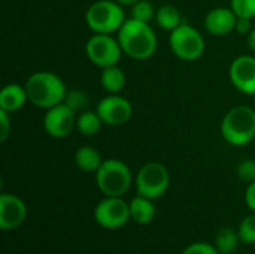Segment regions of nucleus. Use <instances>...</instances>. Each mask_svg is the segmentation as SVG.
Wrapping results in <instances>:
<instances>
[{
    "label": "nucleus",
    "mask_w": 255,
    "mask_h": 254,
    "mask_svg": "<svg viewBox=\"0 0 255 254\" xmlns=\"http://www.w3.org/2000/svg\"><path fill=\"white\" fill-rule=\"evenodd\" d=\"M10 133V118L9 112L0 109V141L4 142Z\"/></svg>",
    "instance_id": "28"
},
{
    "label": "nucleus",
    "mask_w": 255,
    "mask_h": 254,
    "mask_svg": "<svg viewBox=\"0 0 255 254\" xmlns=\"http://www.w3.org/2000/svg\"><path fill=\"white\" fill-rule=\"evenodd\" d=\"M85 22L93 33L112 34L126 22L123 4L117 0H97L85 12Z\"/></svg>",
    "instance_id": "5"
},
{
    "label": "nucleus",
    "mask_w": 255,
    "mask_h": 254,
    "mask_svg": "<svg viewBox=\"0 0 255 254\" xmlns=\"http://www.w3.org/2000/svg\"><path fill=\"white\" fill-rule=\"evenodd\" d=\"M238 175L242 181L245 183H253L255 181V160L254 159H247L239 163L238 166Z\"/></svg>",
    "instance_id": "27"
},
{
    "label": "nucleus",
    "mask_w": 255,
    "mask_h": 254,
    "mask_svg": "<svg viewBox=\"0 0 255 254\" xmlns=\"http://www.w3.org/2000/svg\"><path fill=\"white\" fill-rule=\"evenodd\" d=\"M28 102L25 85L12 82L6 84L0 91V109L12 114L19 111Z\"/></svg>",
    "instance_id": "15"
},
{
    "label": "nucleus",
    "mask_w": 255,
    "mask_h": 254,
    "mask_svg": "<svg viewBox=\"0 0 255 254\" xmlns=\"http://www.w3.org/2000/svg\"><path fill=\"white\" fill-rule=\"evenodd\" d=\"M169 45H170L172 52L179 60H184V61L199 60L203 55L205 46H206L202 33L196 27L187 22H182L173 31H170Z\"/></svg>",
    "instance_id": "7"
},
{
    "label": "nucleus",
    "mask_w": 255,
    "mask_h": 254,
    "mask_svg": "<svg viewBox=\"0 0 255 254\" xmlns=\"http://www.w3.org/2000/svg\"><path fill=\"white\" fill-rule=\"evenodd\" d=\"M27 219L25 202L13 193L0 195V229L13 231L24 225Z\"/></svg>",
    "instance_id": "13"
},
{
    "label": "nucleus",
    "mask_w": 255,
    "mask_h": 254,
    "mask_svg": "<svg viewBox=\"0 0 255 254\" xmlns=\"http://www.w3.org/2000/svg\"><path fill=\"white\" fill-rule=\"evenodd\" d=\"M245 204L251 213H255V181L250 183L245 190Z\"/></svg>",
    "instance_id": "29"
},
{
    "label": "nucleus",
    "mask_w": 255,
    "mask_h": 254,
    "mask_svg": "<svg viewBox=\"0 0 255 254\" xmlns=\"http://www.w3.org/2000/svg\"><path fill=\"white\" fill-rule=\"evenodd\" d=\"M229 76L236 90L248 96H255V57H236L230 64Z\"/></svg>",
    "instance_id": "12"
},
{
    "label": "nucleus",
    "mask_w": 255,
    "mask_h": 254,
    "mask_svg": "<svg viewBox=\"0 0 255 254\" xmlns=\"http://www.w3.org/2000/svg\"><path fill=\"white\" fill-rule=\"evenodd\" d=\"M75 163L79 171L87 174H96L103 163L102 154L94 147H81L75 153Z\"/></svg>",
    "instance_id": "17"
},
{
    "label": "nucleus",
    "mask_w": 255,
    "mask_h": 254,
    "mask_svg": "<svg viewBox=\"0 0 255 254\" xmlns=\"http://www.w3.org/2000/svg\"><path fill=\"white\" fill-rule=\"evenodd\" d=\"M238 15L232 7H214L205 16V28L212 36H226L236 30Z\"/></svg>",
    "instance_id": "14"
},
{
    "label": "nucleus",
    "mask_w": 255,
    "mask_h": 254,
    "mask_svg": "<svg viewBox=\"0 0 255 254\" xmlns=\"http://www.w3.org/2000/svg\"><path fill=\"white\" fill-rule=\"evenodd\" d=\"M155 12L157 10L154 9V4L149 0H139L131 6V18L143 22H149L151 19H154Z\"/></svg>",
    "instance_id": "22"
},
{
    "label": "nucleus",
    "mask_w": 255,
    "mask_h": 254,
    "mask_svg": "<svg viewBox=\"0 0 255 254\" xmlns=\"http://www.w3.org/2000/svg\"><path fill=\"white\" fill-rule=\"evenodd\" d=\"M103 126L102 118L99 117L97 111H84L76 117V130L82 136H94L100 132Z\"/></svg>",
    "instance_id": "20"
},
{
    "label": "nucleus",
    "mask_w": 255,
    "mask_h": 254,
    "mask_svg": "<svg viewBox=\"0 0 255 254\" xmlns=\"http://www.w3.org/2000/svg\"><path fill=\"white\" fill-rule=\"evenodd\" d=\"M242 244H255V213L248 214L239 225L238 229Z\"/></svg>",
    "instance_id": "23"
},
{
    "label": "nucleus",
    "mask_w": 255,
    "mask_h": 254,
    "mask_svg": "<svg viewBox=\"0 0 255 254\" xmlns=\"http://www.w3.org/2000/svg\"><path fill=\"white\" fill-rule=\"evenodd\" d=\"M181 254H221V253L217 250L215 244L200 241V243H193V244L187 246V247L182 250V253Z\"/></svg>",
    "instance_id": "26"
},
{
    "label": "nucleus",
    "mask_w": 255,
    "mask_h": 254,
    "mask_svg": "<svg viewBox=\"0 0 255 254\" xmlns=\"http://www.w3.org/2000/svg\"><path fill=\"white\" fill-rule=\"evenodd\" d=\"M43 130L54 139L67 138L76 129V112L64 102L46 109L43 115Z\"/></svg>",
    "instance_id": "10"
},
{
    "label": "nucleus",
    "mask_w": 255,
    "mask_h": 254,
    "mask_svg": "<svg viewBox=\"0 0 255 254\" xmlns=\"http://www.w3.org/2000/svg\"><path fill=\"white\" fill-rule=\"evenodd\" d=\"M247 45L251 51L255 52V28H253L248 34H247Z\"/></svg>",
    "instance_id": "31"
},
{
    "label": "nucleus",
    "mask_w": 255,
    "mask_h": 254,
    "mask_svg": "<svg viewBox=\"0 0 255 254\" xmlns=\"http://www.w3.org/2000/svg\"><path fill=\"white\" fill-rule=\"evenodd\" d=\"M254 102H255V97H254Z\"/></svg>",
    "instance_id": "33"
},
{
    "label": "nucleus",
    "mask_w": 255,
    "mask_h": 254,
    "mask_svg": "<svg viewBox=\"0 0 255 254\" xmlns=\"http://www.w3.org/2000/svg\"><path fill=\"white\" fill-rule=\"evenodd\" d=\"M133 174L127 163L118 159L103 160L96 172V184L99 190L109 198H123L131 187Z\"/></svg>",
    "instance_id": "4"
},
{
    "label": "nucleus",
    "mask_w": 255,
    "mask_h": 254,
    "mask_svg": "<svg viewBox=\"0 0 255 254\" xmlns=\"http://www.w3.org/2000/svg\"><path fill=\"white\" fill-rule=\"evenodd\" d=\"M155 22L160 28L166 30V31H173L178 25L182 24V18H181V12L178 7H175L173 4H163L157 9L155 12Z\"/></svg>",
    "instance_id": "19"
},
{
    "label": "nucleus",
    "mask_w": 255,
    "mask_h": 254,
    "mask_svg": "<svg viewBox=\"0 0 255 254\" xmlns=\"http://www.w3.org/2000/svg\"><path fill=\"white\" fill-rule=\"evenodd\" d=\"M241 238L238 231L232 228H223L218 231L215 237V247L221 254H232L235 253L239 247Z\"/></svg>",
    "instance_id": "21"
},
{
    "label": "nucleus",
    "mask_w": 255,
    "mask_h": 254,
    "mask_svg": "<svg viewBox=\"0 0 255 254\" xmlns=\"http://www.w3.org/2000/svg\"><path fill=\"white\" fill-rule=\"evenodd\" d=\"M28 102L40 109H49L63 103L67 94L64 81L54 72L39 70L31 73L25 81Z\"/></svg>",
    "instance_id": "2"
},
{
    "label": "nucleus",
    "mask_w": 255,
    "mask_h": 254,
    "mask_svg": "<svg viewBox=\"0 0 255 254\" xmlns=\"http://www.w3.org/2000/svg\"><path fill=\"white\" fill-rule=\"evenodd\" d=\"M96 111L103 124L112 127L128 123L133 115V106L130 100L123 97L121 94H108L99 102Z\"/></svg>",
    "instance_id": "11"
},
{
    "label": "nucleus",
    "mask_w": 255,
    "mask_h": 254,
    "mask_svg": "<svg viewBox=\"0 0 255 254\" xmlns=\"http://www.w3.org/2000/svg\"><path fill=\"white\" fill-rule=\"evenodd\" d=\"M220 132L232 147H245L255 139V109L248 105L233 106L221 120Z\"/></svg>",
    "instance_id": "3"
},
{
    "label": "nucleus",
    "mask_w": 255,
    "mask_h": 254,
    "mask_svg": "<svg viewBox=\"0 0 255 254\" xmlns=\"http://www.w3.org/2000/svg\"><path fill=\"white\" fill-rule=\"evenodd\" d=\"M117 33L123 52L133 60H148L157 51V34L149 22L128 18Z\"/></svg>",
    "instance_id": "1"
},
{
    "label": "nucleus",
    "mask_w": 255,
    "mask_h": 254,
    "mask_svg": "<svg viewBox=\"0 0 255 254\" xmlns=\"http://www.w3.org/2000/svg\"><path fill=\"white\" fill-rule=\"evenodd\" d=\"M134 184L137 195L155 201L169 190L170 174L163 163L149 162L137 171Z\"/></svg>",
    "instance_id": "6"
},
{
    "label": "nucleus",
    "mask_w": 255,
    "mask_h": 254,
    "mask_svg": "<svg viewBox=\"0 0 255 254\" xmlns=\"http://www.w3.org/2000/svg\"><path fill=\"white\" fill-rule=\"evenodd\" d=\"M130 217L136 225H149L155 217V205L152 199L136 195L130 202Z\"/></svg>",
    "instance_id": "16"
},
{
    "label": "nucleus",
    "mask_w": 255,
    "mask_h": 254,
    "mask_svg": "<svg viewBox=\"0 0 255 254\" xmlns=\"http://www.w3.org/2000/svg\"><path fill=\"white\" fill-rule=\"evenodd\" d=\"M253 30V24L250 18H239L238 16V22H236V31L241 34H248Z\"/></svg>",
    "instance_id": "30"
},
{
    "label": "nucleus",
    "mask_w": 255,
    "mask_h": 254,
    "mask_svg": "<svg viewBox=\"0 0 255 254\" xmlns=\"http://www.w3.org/2000/svg\"><path fill=\"white\" fill-rule=\"evenodd\" d=\"M100 84L108 94H120L126 87V73L118 64L105 67L100 73Z\"/></svg>",
    "instance_id": "18"
},
{
    "label": "nucleus",
    "mask_w": 255,
    "mask_h": 254,
    "mask_svg": "<svg viewBox=\"0 0 255 254\" xmlns=\"http://www.w3.org/2000/svg\"><path fill=\"white\" fill-rule=\"evenodd\" d=\"M230 7L239 18H255V0H230Z\"/></svg>",
    "instance_id": "25"
},
{
    "label": "nucleus",
    "mask_w": 255,
    "mask_h": 254,
    "mask_svg": "<svg viewBox=\"0 0 255 254\" xmlns=\"http://www.w3.org/2000/svg\"><path fill=\"white\" fill-rule=\"evenodd\" d=\"M96 223L108 231H117L124 228L130 220V204L123 198H109L105 196L94 208Z\"/></svg>",
    "instance_id": "9"
},
{
    "label": "nucleus",
    "mask_w": 255,
    "mask_h": 254,
    "mask_svg": "<svg viewBox=\"0 0 255 254\" xmlns=\"http://www.w3.org/2000/svg\"><path fill=\"white\" fill-rule=\"evenodd\" d=\"M64 103L72 108L75 112H84L88 108V97L84 91L81 90H67Z\"/></svg>",
    "instance_id": "24"
},
{
    "label": "nucleus",
    "mask_w": 255,
    "mask_h": 254,
    "mask_svg": "<svg viewBox=\"0 0 255 254\" xmlns=\"http://www.w3.org/2000/svg\"><path fill=\"white\" fill-rule=\"evenodd\" d=\"M85 54L94 66L105 69L118 64L123 49L118 37H114L112 34L94 33L85 43Z\"/></svg>",
    "instance_id": "8"
},
{
    "label": "nucleus",
    "mask_w": 255,
    "mask_h": 254,
    "mask_svg": "<svg viewBox=\"0 0 255 254\" xmlns=\"http://www.w3.org/2000/svg\"><path fill=\"white\" fill-rule=\"evenodd\" d=\"M120 4H123V6H133L134 3H137L139 0H117Z\"/></svg>",
    "instance_id": "32"
}]
</instances>
